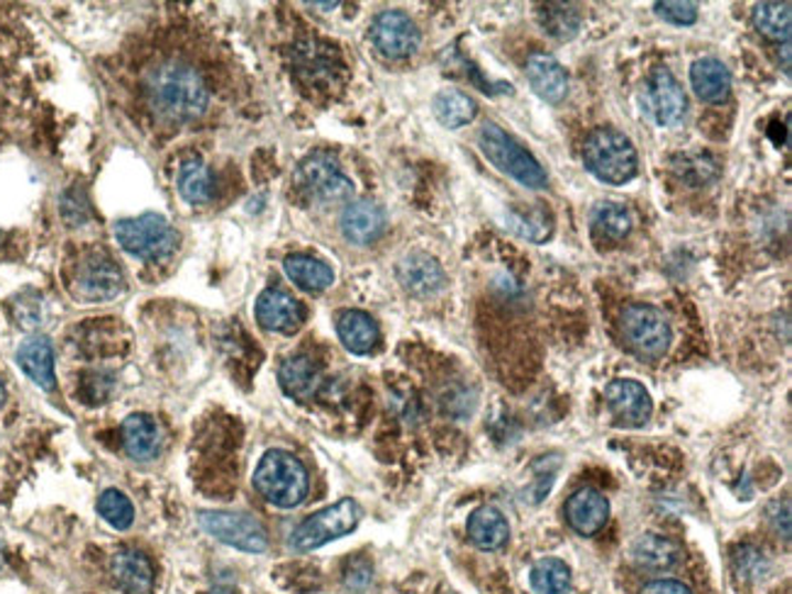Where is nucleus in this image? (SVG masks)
I'll return each mask as SVG.
<instances>
[{"label":"nucleus","instance_id":"nucleus-16","mask_svg":"<svg viewBox=\"0 0 792 594\" xmlns=\"http://www.w3.org/2000/svg\"><path fill=\"white\" fill-rule=\"evenodd\" d=\"M398 280L403 283V288L412 295L427 297L440 293L446 283V276L442 266L436 264V258H432L430 254H408L403 261L398 264Z\"/></svg>","mask_w":792,"mask_h":594},{"label":"nucleus","instance_id":"nucleus-36","mask_svg":"<svg viewBox=\"0 0 792 594\" xmlns=\"http://www.w3.org/2000/svg\"><path fill=\"white\" fill-rule=\"evenodd\" d=\"M98 515L108 521V524L117 531H125L133 527L135 521V507L129 502V497L120 490H105L98 497Z\"/></svg>","mask_w":792,"mask_h":594},{"label":"nucleus","instance_id":"nucleus-43","mask_svg":"<svg viewBox=\"0 0 792 594\" xmlns=\"http://www.w3.org/2000/svg\"><path fill=\"white\" fill-rule=\"evenodd\" d=\"M444 594H454V592H444Z\"/></svg>","mask_w":792,"mask_h":594},{"label":"nucleus","instance_id":"nucleus-11","mask_svg":"<svg viewBox=\"0 0 792 594\" xmlns=\"http://www.w3.org/2000/svg\"><path fill=\"white\" fill-rule=\"evenodd\" d=\"M123 290V271L117 268L113 258L103 254L88 256L78 266L74 278V293L78 300L105 303Z\"/></svg>","mask_w":792,"mask_h":594},{"label":"nucleus","instance_id":"nucleus-30","mask_svg":"<svg viewBox=\"0 0 792 594\" xmlns=\"http://www.w3.org/2000/svg\"><path fill=\"white\" fill-rule=\"evenodd\" d=\"M505 222H507V230L515 232L517 236H522V240H527V242H535V244L547 242L553 232L551 212L539 208V205L527 208V210H513Z\"/></svg>","mask_w":792,"mask_h":594},{"label":"nucleus","instance_id":"nucleus-26","mask_svg":"<svg viewBox=\"0 0 792 594\" xmlns=\"http://www.w3.org/2000/svg\"><path fill=\"white\" fill-rule=\"evenodd\" d=\"M179 193L191 205H205L215 195V176L208 169L205 161H200L198 157L186 159L179 169Z\"/></svg>","mask_w":792,"mask_h":594},{"label":"nucleus","instance_id":"nucleus-32","mask_svg":"<svg viewBox=\"0 0 792 594\" xmlns=\"http://www.w3.org/2000/svg\"><path fill=\"white\" fill-rule=\"evenodd\" d=\"M753 25L765 40L788 42L792 28L790 3H759L753 8Z\"/></svg>","mask_w":792,"mask_h":594},{"label":"nucleus","instance_id":"nucleus-27","mask_svg":"<svg viewBox=\"0 0 792 594\" xmlns=\"http://www.w3.org/2000/svg\"><path fill=\"white\" fill-rule=\"evenodd\" d=\"M283 271H286V276L298 285V288L310 293L327 290L329 285L335 283V271L315 256L293 254L283 261Z\"/></svg>","mask_w":792,"mask_h":594},{"label":"nucleus","instance_id":"nucleus-17","mask_svg":"<svg viewBox=\"0 0 792 594\" xmlns=\"http://www.w3.org/2000/svg\"><path fill=\"white\" fill-rule=\"evenodd\" d=\"M527 81L541 100L561 103L569 93V76L566 68L551 54H531L527 59Z\"/></svg>","mask_w":792,"mask_h":594},{"label":"nucleus","instance_id":"nucleus-23","mask_svg":"<svg viewBox=\"0 0 792 594\" xmlns=\"http://www.w3.org/2000/svg\"><path fill=\"white\" fill-rule=\"evenodd\" d=\"M278 383L293 400H310L320 388V368L307 356H293L278 371Z\"/></svg>","mask_w":792,"mask_h":594},{"label":"nucleus","instance_id":"nucleus-38","mask_svg":"<svg viewBox=\"0 0 792 594\" xmlns=\"http://www.w3.org/2000/svg\"><path fill=\"white\" fill-rule=\"evenodd\" d=\"M62 215L64 220L71 224V227H81L91 215L86 195L81 190H68V193L62 198Z\"/></svg>","mask_w":792,"mask_h":594},{"label":"nucleus","instance_id":"nucleus-34","mask_svg":"<svg viewBox=\"0 0 792 594\" xmlns=\"http://www.w3.org/2000/svg\"><path fill=\"white\" fill-rule=\"evenodd\" d=\"M539 22L547 34L557 40H573L581 28V13L575 6L549 3L539 10Z\"/></svg>","mask_w":792,"mask_h":594},{"label":"nucleus","instance_id":"nucleus-14","mask_svg":"<svg viewBox=\"0 0 792 594\" xmlns=\"http://www.w3.org/2000/svg\"><path fill=\"white\" fill-rule=\"evenodd\" d=\"M256 319L268 331L293 335L303 325V307L286 290L268 288L256 300Z\"/></svg>","mask_w":792,"mask_h":594},{"label":"nucleus","instance_id":"nucleus-7","mask_svg":"<svg viewBox=\"0 0 792 594\" xmlns=\"http://www.w3.org/2000/svg\"><path fill=\"white\" fill-rule=\"evenodd\" d=\"M295 188L307 200H315V203H345L351 198L353 185L349 178L341 171L335 157L329 153H310V157L303 159L295 169Z\"/></svg>","mask_w":792,"mask_h":594},{"label":"nucleus","instance_id":"nucleus-18","mask_svg":"<svg viewBox=\"0 0 792 594\" xmlns=\"http://www.w3.org/2000/svg\"><path fill=\"white\" fill-rule=\"evenodd\" d=\"M341 232H345L351 244H373L386 232L383 208L371 203V200H359V203L347 205L345 215H341Z\"/></svg>","mask_w":792,"mask_h":594},{"label":"nucleus","instance_id":"nucleus-6","mask_svg":"<svg viewBox=\"0 0 792 594\" xmlns=\"http://www.w3.org/2000/svg\"><path fill=\"white\" fill-rule=\"evenodd\" d=\"M115 236L125 252L139 258H167L179 248L181 236L161 215H139L115 224Z\"/></svg>","mask_w":792,"mask_h":594},{"label":"nucleus","instance_id":"nucleus-24","mask_svg":"<svg viewBox=\"0 0 792 594\" xmlns=\"http://www.w3.org/2000/svg\"><path fill=\"white\" fill-rule=\"evenodd\" d=\"M337 335L341 343L357 356L371 353L378 343V325L373 322L371 315L361 310H347L341 312L337 319Z\"/></svg>","mask_w":792,"mask_h":594},{"label":"nucleus","instance_id":"nucleus-10","mask_svg":"<svg viewBox=\"0 0 792 594\" xmlns=\"http://www.w3.org/2000/svg\"><path fill=\"white\" fill-rule=\"evenodd\" d=\"M642 105L658 127H676L688 110V98L678 78L666 66H656L644 81Z\"/></svg>","mask_w":792,"mask_h":594},{"label":"nucleus","instance_id":"nucleus-39","mask_svg":"<svg viewBox=\"0 0 792 594\" xmlns=\"http://www.w3.org/2000/svg\"><path fill=\"white\" fill-rule=\"evenodd\" d=\"M15 319H18V325L25 327V329L40 327V325H42V322H40V319H42V315H40V303H32V300H28L25 305L15 303Z\"/></svg>","mask_w":792,"mask_h":594},{"label":"nucleus","instance_id":"nucleus-35","mask_svg":"<svg viewBox=\"0 0 792 594\" xmlns=\"http://www.w3.org/2000/svg\"><path fill=\"white\" fill-rule=\"evenodd\" d=\"M673 171L688 185L697 188L712 181L717 176V161L709 153H680L673 159Z\"/></svg>","mask_w":792,"mask_h":594},{"label":"nucleus","instance_id":"nucleus-9","mask_svg":"<svg viewBox=\"0 0 792 594\" xmlns=\"http://www.w3.org/2000/svg\"><path fill=\"white\" fill-rule=\"evenodd\" d=\"M198 524L208 537L228 543L236 551L264 553L268 549L266 529L250 515L240 512H200Z\"/></svg>","mask_w":792,"mask_h":594},{"label":"nucleus","instance_id":"nucleus-5","mask_svg":"<svg viewBox=\"0 0 792 594\" xmlns=\"http://www.w3.org/2000/svg\"><path fill=\"white\" fill-rule=\"evenodd\" d=\"M622 335L626 347L646 361L664 359L673 341L666 315L644 303L630 305L622 312Z\"/></svg>","mask_w":792,"mask_h":594},{"label":"nucleus","instance_id":"nucleus-37","mask_svg":"<svg viewBox=\"0 0 792 594\" xmlns=\"http://www.w3.org/2000/svg\"><path fill=\"white\" fill-rule=\"evenodd\" d=\"M656 15L670 25H693L697 20V6L683 3V0H666V3H656Z\"/></svg>","mask_w":792,"mask_h":594},{"label":"nucleus","instance_id":"nucleus-40","mask_svg":"<svg viewBox=\"0 0 792 594\" xmlns=\"http://www.w3.org/2000/svg\"><path fill=\"white\" fill-rule=\"evenodd\" d=\"M642 594H693V592L676 580H656V582H648V585L642 590Z\"/></svg>","mask_w":792,"mask_h":594},{"label":"nucleus","instance_id":"nucleus-25","mask_svg":"<svg viewBox=\"0 0 792 594\" xmlns=\"http://www.w3.org/2000/svg\"><path fill=\"white\" fill-rule=\"evenodd\" d=\"M468 537L483 551H498L510 537V527H507V519L500 509L478 507L468 517Z\"/></svg>","mask_w":792,"mask_h":594},{"label":"nucleus","instance_id":"nucleus-19","mask_svg":"<svg viewBox=\"0 0 792 594\" xmlns=\"http://www.w3.org/2000/svg\"><path fill=\"white\" fill-rule=\"evenodd\" d=\"M18 365L25 371V375L34 385L42 390H54L56 375H54V349L50 339L32 337L20 343L18 349Z\"/></svg>","mask_w":792,"mask_h":594},{"label":"nucleus","instance_id":"nucleus-41","mask_svg":"<svg viewBox=\"0 0 792 594\" xmlns=\"http://www.w3.org/2000/svg\"><path fill=\"white\" fill-rule=\"evenodd\" d=\"M6 402V388H3V380H0V407H3Z\"/></svg>","mask_w":792,"mask_h":594},{"label":"nucleus","instance_id":"nucleus-12","mask_svg":"<svg viewBox=\"0 0 792 594\" xmlns=\"http://www.w3.org/2000/svg\"><path fill=\"white\" fill-rule=\"evenodd\" d=\"M371 40L376 50L388 59H405L418 52L420 30L405 13L400 10H386L371 25Z\"/></svg>","mask_w":792,"mask_h":594},{"label":"nucleus","instance_id":"nucleus-8","mask_svg":"<svg viewBox=\"0 0 792 594\" xmlns=\"http://www.w3.org/2000/svg\"><path fill=\"white\" fill-rule=\"evenodd\" d=\"M361 521V507L353 500H341L332 507L320 509V512L305 519L303 524L293 531V549L295 551H315L323 549L325 543L347 537Z\"/></svg>","mask_w":792,"mask_h":594},{"label":"nucleus","instance_id":"nucleus-33","mask_svg":"<svg viewBox=\"0 0 792 594\" xmlns=\"http://www.w3.org/2000/svg\"><path fill=\"white\" fill-rule=\"evenodd\" d=\"M590 220H593V227L608 236V240L620 242L626 234L632 232V212L626 210L622 203H598L590 212Z\"/></svg>","mask_w":792,"mask_h":594},{"label":"nucleus","instance_id":"nucleus-28","mask_svg":"<svg viewBox=\"0 0 792 594\" xmlns=\"http://www.w3.org/2000/svg\"><path fill=\"white\" fill-rule=\"evenodd\" d=\"M632 558L636 565L646 570H670L676 568L680 561V549L678 543H673L666 537H658V533H644L634 541L632 545Z\"/></svg>","mask_w":792,"mask_h":594},{"label":"nucleus","instance_id":"nucleus-15","mask_svg":"<svg viewBox=\"0 0 792 594\" xmlns=\"http://www.w3.org/2000/svg\"><path fill=\"white\" fill-rule=\"evenodd\" d=\"M610 517V502L608 497L593 490V487H585V490H578L569 502H566V519L573 531L581 533V537H593L602 527L608 524Z\"/></svg>","mask_w":792,"mask_h":594},{"label":"nucleus","instance_id":"nucleus-13","mask_svg":"<svg viewBox=\"0 0 792 594\" xmlns=\"http://www.w3.org/2000/svg\"><path fill=\"white\" fill-rule=\"evenodd\" d=\"M605 400L622 426H644L652 420V395L636 380H612L605 388Z\"/></svg>","mask_w":792,"mask_h":594},{"label":"nucleus","instance_id":"nucleus-4","mask_svg":"<svg viewBox=\"0 0 792 594\" xmlns=\"http://www.w3.org/2000/svg\"><path fill=\"white\" fill-rule=\"evenodd\" d=\"M478 147L483 151V157H486L495 169L515 178L517 183H522L531 190H541L549 185L547 171L541 169V163L531 157V153L519 145L513 135H507L505 129L495 123H486L481 127Z\"/></svg>","mask_w":792,"mask_h":594},{"label":"nucleus","instance_id":"nucleus-21","mask_svg":"<svg viewBox=\"0 0 792 594\" xmlns=\"http://www.w3.org/2000/svg\"><path fill=\"white\" fill-rule=\"evenodd\" d=\"M123 444L129 458L139 463L159 456L161 432L149 414H129L123 422Z\"/></svg>","mask_w":792,"mask_h":594},{"label":"nucleus","instance_id":"nucleus-42","mask_svg":"<svg viewBox=\"0 0 792 594\" xmlns=\"http://www.w3.org/2000/svg\"><path fill=\"white\" fill-rule=\"evenodd\" d=\"M210 594H234L232 590H224V587H220V590H212Z\"/></svg>","mask_w":792,"mask_h":594},{"label":"nucleus","instance_id":"nucleus-20","mask_svg":"<svg viewBox=\"0 0 792 594\" xmlns=\"http://www.w3.org/2000/svg\"><path fill=\"white\" fill-rule=\"evenodd\" d=\"M690 83L697 93V98L712 105L725 103L731 93L729 68L719 62V59L712 56L697 59L690 68Z\"/></svg>","mask_w":792,"mask_h":594},{"label":"nucleus","instance_id":"nucleus-22","mask_svg":"<svg viewBox=\"0 0 792 594\" xmlns=\"http://www.w3.org/2000/svg\"><path fill=\"white\" fill-rule=\"evenodd\" d=\"M113 577L127 594H149L154 587V568L139 551H120L113 558Z\"/></svg>","mask_w":792,"mask_h":594},{"label":"nucleus","instance_id":"nucleus-1","mask_svg":"<svg viewBox=\"0 0 792 594\" xmlns=\"http://www.w3.org/2000/svg\"><path fill=\"white\" fill-rule=\"evenodd\" d=\"M149 103L161 117L171 123H191L208 110L210 93L203 76L196 68L169 62L151 71Z\"/></svg>","mask_w":792,"mask_h":594},{"label":"nucleus","instance_id":"nucleus-31","mask_svg":"<svg viewBox=\"0 0 792 594\" xmlns=\"http://www.w3.org/2000/svg\"><path fill=\"white\" fill-rule=\"evenodd\" d=\"M531 590L537 594H569L571 570L559 558H541L529 573Z\"/></svg>","mask_w":792,"mask_h":594},{"label":"nucleus","instance_id":"nucleus-2","mask_svg":"<svg viewBox=\"0 0 792 594\" xmlns=\"http://www.w3.org/2000/svg\"><path fill=\"white\" fill-rule=\"evenodd\" d=\"M583 163L598 181L610 185L630 183L640 173V153L632 139L614 127H598L583 145Z\"/></svg>","mask_w":792,"mask_h":594},{"label":"nucleus","instance_id":"nucleus-29","mask_svg":"<svg viewBox=\"0 0 792 594\" xmlns=\"http://www.w3.org/2000/svg\"><path fill=\"white\" fill-rule=\"evenodd\" d=\"M432 108H434L436 120H440L448 129H458V127L473 123V117H476V113H478L476 100H473L468 93L456 91V88H446L442 93H436Z\"/></svg>","mask_w":792,"mask_h":594},{"label":"nucleus","instance_id":"nucleus-3","mask_svg":"<svg viewBox=\"0 0 792 594\" xmlns=\"http://www.w3.org/2000/svg\"><path fill=\"white\" fill-rule=\"evenodd\" d=\"M254 487L266 502L281 509H293L305 502L310 478L303 463L286 450H268L254 470Z\"/></svg>","mask_w":792,"mask_h":594}]
</instances>
